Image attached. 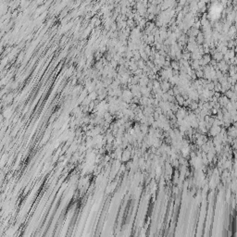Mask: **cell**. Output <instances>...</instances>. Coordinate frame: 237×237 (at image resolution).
Here are the masks:
<instances>
[{
	"label": "cell",
	"instance_id": "6da1fadb",
	"mask_svg": "<svg viewBox=\"0 0 237 237\" xmlns=\"http://www.w3.org/2000/svg\"><path fill=\"white\" fill-rule=\"evenodd\" d=\"M197 37H196V41H197V43L198 44H203L204 43V41H205V38H204V35H203V33H198L197 35H196Z\"/></svg>",
	"mask_w": 237,
	"mask_h": 237
},
{
	"label": "cell",
	"instance_id": "7a4b0ae2",
	"mask_svg": "<svg viewBox=\"0 0 237 237\" xmlns=\"http://www.w3.org/2000/svg\"><path fill=\"white\" fill-rule=\"evenodd\" d=\"M214 57H215V59H217L218 61H221L223 59V54L222 52H216Z\"/></svg>",
	"mask_w": 237,
	"mask_h": 237
}]
</instances>
